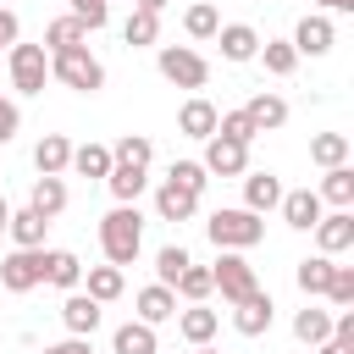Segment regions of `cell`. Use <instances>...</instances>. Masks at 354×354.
Segmentation results:
<instances>
[{"label":"cell","mask_w":354,"mask_h":354,"mask_svg":"<svg viewBox=\"0 0 354 354\" xmlns=\"http://www.w3.org/2000/svg\"><path fill=\"white\" fill-rule=\"evenodd\" d=\"M100 249H105V266H133L138 249H144V216L138 205H116L100 216Z\"/></svg>","instance_id":"6da1fadb"},{"label":"cell","mask_w":354,"mask_h":354,"mask_svg":"<svg viewBox=\"0 0 354 354\" xmlns=\"http://www.w3.org/2000/svg\"><path fill=\"white\" fill-rule=\"evenodd\" d=\"M205 232H210V243L216 249H227V254H243V249H254L260 238H266V221L254 216V210H216L210 221H205Z\"/></svg>","instance_id":"7a4b0ae2"},{"label":"cell","mask_w":354,"mask_h":354,"mask_svg":"<svg viewBox=\"0 0 354 354\" xmlns=\"http://www.w3.org/2000/svg\"><path fill=\"white\" fill-rule=\"evenodd\" d=\"M50 77H61V83H66V88H77V94H94V88H105V66L88 55V44L50 50Z\"/></svg>","instance_id":"3957f363"},{"label":"cell","mask_w":354,"mask_h":354,"mask_svg":"<svg viewBox=\"0 0 354 354\" xmlns=\"http://www.w3.org/2000/svg\"><path fill=\"white\" fill-rule=\"evenodd\" d=\"M155 66H160V77L177 83V88H205V83H210V61H205L199 50H188V44H160Z\"/></svg>","instance_id":"277c9868"},{"label":"cell","mask_w":354,"mask_h":354,"mask_svg":"<svg viewBox=\"0 0 354 354\" xmlns=\"http://www.w3.org/2000/svg\"><path fill=\"white\" fill-rule=\"evenodd\" d=\"M6 72H11V88H17V94H44V77H50V50H44V44H11Z\"/></svg>","instance_id":"5b68a950"},{"label":"cell","mask_w":354,"mask_h":354,"mask_svg":"<svg viewBox=\"0 0 354 354\" xmlns=\"http://www.w3.org/2000/svg\"><path fill=\"white\" fill-rule=\"evenodd\" d=\"M44 282V249H11L0 260V288L6 293H33Z\"/></svg>","instance_id":"8992f818"},{"label":"cell","mask_w":354,"mask_h":354,"mask_svg":"<svg viewBox=\"0 0 354 354\" xmlns=\"http://www.w3.org/2000/svg\"><path fill=\"white\" fill-rule=\"evenodd\" d=\"M210 288H221V299L238 304V299H249L260 282H254V266H249L243 254H227V249H221V260L210 266Z\"/></svg>","instance_id":"52a82bcc"},{"label":"cell","mask_w":354,"mask_h":354,"mask_svg":"<svg viewBox=\"0 0 354 354\" xmlns=\"http://www.w3.org/2000/svg\"><path fill=\"white\" fill-rule=\"evenodd\" d=\"M210 177H243L249 171V144H232V138H221V133H210L205 138V160H199Z\"/></svg>","instance_id":"ba28073f"},{"label":"cell","mask_w":354,"mask_h":354,"mask_svg":"<svg viewBox=\"0 0 354 354\" xmlns=\"http://www.w3.org/2000/svg\"><path fill=\"white\" fill-rule=\"evenodd\" d=\"M271 321H277V304H271V293H266V288H254L249 299H238V304H232V326H238L243 337L271 332Z\"/></svg>","instance_id":"9c48e42d"},{"label":"cell","mask_w":354,"mask_h":354,"mask_svg":"<svg viewBox=\"0 0 354 354\" xmlns=\"http://www.w3.org/2000/svg\"><path fill=\"white\" fill-rule=\"evenodd\" d=\"M277 210H282V221H288V227H299V232H310V227L326 216L315 188H282V205H277Z\"/></svg>","instance_id":"30bf717a"},{"label":"cell","mask_w":354,"mask_h":354,"mask_svg":"<svg viewBox=\"0 0 354 354\" xmlns=\"http://www.w3.org/2000/svg\"><path fill=\"white\" fill-rule=\"evenodd\" d=\"M315 243H321V254L332 260V254H343V249H354V210H332V216H321L315 227Z\"/></svg>","instance_id":"8fae6325"},{"label":"cell","mask_w":354,"mask_h":354,"mask_svg":"<svg viewBox=\"0 0 354 354\" xmlns=\"http://www.w3.org/2000/svg\"><path fill=\"white\" fill-rule=\"evenodd\" d=\"M299 55H326L332 44H337V33H332V17H321V11H310L299 28H293V39H288Z\"/></svg>","instance_id":"7c38bea8"},{"label":"cell","mask_w":354,"mask_h":354,"mask_svg":"<svg viewBox=\"0 0 354 354\" xmlns=\"http://www.w3.org/2000/svg\"><path fill=\"white\" fill-rule=\"evenodd\" d=\"M277 205H282V177L277 171H243V210L266 216Z\"/></svg>","instance_id":"4fadbf2b"},{"label":"cell","mask_w":354,"mask_h":354,"mask_svg":"<svg viewBox=\"0 0 354 354\" xmlns=\"http://www.w3.org/2000/svg\"><path fill=\"white\" fill-rule=\"evenodd\" d=\"M100 315H105V304H94V299L83 293V288L61 299V321H66V332H72V337H94Z\"/></svg>","instance_id":"5bb4252c"},{"label":"cell","mask_w":354,"mask_h":354,"mask_svg":"<svg viewBox=\"0 0 354 354\" xmlns=\"http://www.w3.org/2000/svg\"><path fill=\"white\" fill-rule=\"evenodd\" d=\"M216 44H221V55L238 61V66L260 55V33H254L249 22H221V28H216Z\"/></svg>","instance_id":"9a60e30c"},{"label":"cell","mask_w":354,"mask_h":354,"mask_svg":"<svg viewBox=\"0 0 354 354\" xmlns=\"http://www.w3.org/2000/svg\"><path fill=\"white\" fill-rule=\"evenodd\" d=\"M44 282L61 288V293H77L83 288V260L72 249H44Z\"/></svg>","instance_id":"2e32d148"},{"label":"cell","mask_w":354,"mask_h":354,"mask_svg":"<svg viewBox=\"0 0 354 354\" xmlns=\"http://www.w3.org/2000/svg\"><path fill=\"white\" fill-rule=\"evenodd\" d=\"M133 310H138V321H144V326H160V321H177V293H171V288H160V282H149V288H138V299H133Z\"/></svg>","instance_id":"e0dca14e"},{"label":"cell","mask_w":354,"mask_h":354,"mask_svg":"<svg viewBox=\"0 0 354 354\" xmlns=\"http://www.w3.org/2000/svg\"><path fill=\"white\" fill-rule=\"evenodd\" d=\"M33 166H39V177H61L72 166V138L66 133H44L33 144Z\"/></svg>","instance_id":"ac0fdd59"},{"label":"cell","mask_w":354,"mask_h":354,"mask_svg":"<svg viewBox=\"0 0 354 354\" xmlns=\"http://www.w3.org/2000/svg\"><path fill=\"white\" fill-rule=\"evenodd\" d=\"M194 210H199V194H188V188H177V183H160L155 188V216L160 221H194Z\"/></svg>","instance_id":"d6986e66"},{"label":"cell","mask_w":354,"mask_h":354,"mask_svg":"<svg viewBox=\"0 0 354 354\" xmlns=\"http://www.w3.org/2000/svg\"><path fill=\"white\" fill-rule=\"evenodd\" d=\"M216 116H221V111H216L205 94H194V100L177 111V127H183V138H199V144H205V138L216 133Z\"/></svg>","instance_id":"ffe728a7"},{"label":"cell","mask_w":354,"mask_h":354,"mask_svg":"<svg viewBox=\"0 0 354 354\" xmlns=\"http://www.w3.org/2000/svg\"><path fill=\"white\" fill-rule=\"evenodd\" d=\"M216 326H221V315H216V310H205V304H188V310H177V332H183L194 348H205V343L216 337Z\"/></svg>","instance_id":"44dd1931"},{"label":"cell","mask_w":354,"mask_h":354,"mask_svg":"<svg viewBox=\"0 0 354 354\" xmlns=\"http://www.w3.org/2000/svg\"><path fill=\"white\" fill-rule=\"evenodd\" d=\"M243 116L254 122V133H277V127L288 122V100H282V94H254V100L243 105Z\"/></svg>","instance_id":"7402d4cb"},{"label":"cell","mask_w":354,"mask_h":354,"mask_svg":"<svg viewBox=\"0 0 354 354\" xmlns=\"http://www.w3.org/2000/svg\"><path fill=\"white\" fill-rule=\"evenodd\" d=\"M111 166H116V160H111V144H72V166H66V171H77V177H100V183H105Z\"/></svg>","instance_id":"603a6c76"},{"label":"cell","mask_w":354,"mask_h":354,"mask_svg":"<svg viewBox=\"0 0 354 354\" xmlns=\"http://www.w3.org/2000/svg\"><path fill=\"white\" fill-rule=\"evenodd\" d=\"M28 210H39L44 221H55L66 210V183L61 177H33V194H28Z\"/></svg>","instance_id":"cb8c5ba5"},{"label":"cell","mask_w":354,"mask_h":354,"mask_svg":"<svg viewBox=\"0 0 354 354\" xmlns=\"http://www.w3.org/2000/svg\"><path fill=\"white\" fill-rule=\"evenodd\" d=\"M44 227H50V221H44L39 210H28V205H22V210H11V227H6V238H11L17 249H44Z\"/></svg>","instance_id":"d4e9b609"},{"label":"cell","mask_w":354,"mask_h":354,"mask_svg":"<svg viewBox=\"0 0 354 354\" xmlns=\"http://www.w3.org/2000/svg\"><path fill=\"white\" fill-rule=\"evenodd\" d=\"M293 282H299V293H304V299H326L332 260H326V254H304V260H299V271H293Z\"/></svg>","instance_id":"484cf974"},{"label":"cell","mask_w":354,"mask_h":354,"mask_svg":"<svg viewBox=\"0 0 354 354\" xmlns=\"http://www.w3.org/2000/svg\"><path fill=\"white\" fill-rule=\"evenodd\" d=\"M122 266H88L83 271V293L94 299V304H111V299H122Z\"/></svg>","instance_id":"4316f807"},{"label":"cell","mask_w":354,"mask_h":354,"mask_svg":"<svg viewBox=\"0 0 354 354\" xmlns=\"http://www.w3.org/2000/svg\"><path fill=\"white\" fill-rule=\"evenodd\" d=\"M111 354H160V343H155V326H144V321H127V326H116V332H111Z\"/></svg>","instance_id":"83f0119b"},{"label":"cell","mask_w":354,"mask_h":354,"mask_svg":"<svg viewBox=\"0 0 354 354\" xmlns=\"http://www.w3.org/2000/svg\"><path fill=\"white\" fill-rule=\"evenodd\" d=\"M105 188L116 194V205H138V194L149 188V171H144V166H111Z\"/></svg>","instance_id":"f1b7e54d"},{"label":"cell","mask_w":354,"mask_h":354,"mask_svg":"<svg viewBox=\"0 0 354 354\" xmlns=\"http://www.w3.org/2000/svg\"><path fill=\"white\" fill-rule=\"evenodd\" d=\"M310 160H315L321 171L348 166V133H315V138H310Z\"/></svg>","instance_id":"f546056e"},{"label":"cell","mask_w":354,"mask_h":354,"mask_svg":"<svg viewBox=\"0 0 354 354\" xmlns=\"http://www.w3.org/2000/svg\"><path fill=\"white\" fill-rule=\"evenodd\" d=\"M321 205H337V210H348L354 205V166H332L326 177H321Z\"/></svg>","instance_id":"4dcf8cb0"},{"label":"cell","mask_w":354,"mask_h":354,"mask_svg":"<svg viewBox=\"0 0 354 354\" xmlns=\"http://www.w3.org/2000/svg\"><path fill=\"white\" fill-rule=\"evenodd\" d=\"M293 337H299V343H310V348H315V343H326V337H332V310L304 304V310L293 315Z\"/></svg>","instance_id":"1f68e13d"},{"label":"cell","mask_w":354,"mask_h":354,"mask_svg":"<svg viewBox=\"0 0 354 354\" xmlns=\"http://www.w3.org/2000/svg\"><path fill=\"white\" fill-rule=\"evenodd\" d=\"M111 160H116V166H144V171H149V160H155V144H149L144 133H122V138L111 144Z\"/></svg>","instance_id":"d6a6232c"},{"label":"cell","mask_w":354,"mask_h":354,"mask_svg":"<svg viewBox=\"0 0 354 354\" xmlns=\"http://www.w3.org/2000/svg\"><path fill=\"white\" fill-rule=\"evenodd\" d=\"M171 293H177V299H188V304H205V299L216 293V288H210V266H188V271L171 282Z\"/></svg>","instance_id":"836d02e7"},{"label":"cell","mask_w":354,"mask_h":354,"mask_svg":"<svg viewBox=\"0 0 354 354\" xmlns=\"http://www.w3.org/2000/svg\"><path fill=\"white\" fill-rule=\"evenodd\" d=\"M183 28H188V39H216L221 11H216L210 0H199V6H188V11H183Z\"/></svg>","instance_id":"e575fe53"},{"label":"cell","mask_w":354,"mask_h":354,"mask_svg":"<svg viewBox=\"0 0 354 354\" xmlns=\"http://www.w3.org/2000/svg\"><path fill=\"white\" fill-rule=\"evenodd\" d=\"M122 39H127L133 50H138V44H155V39H160V17H155V11H138V6H133V17L122 22Z\"/></svg>","instance_id":"d590c367"},{"label":"cell","mask_w":354,"mask_h":354,"mask_svg":"<svg viewBox=\"0 0 354 354\" xmlns=\"http://www.w3.org/2000/svg\"><path fill=\"white\" fill-rule=\"evenodd\" d=\"M260 61H266L271 77H288V72L299 66V50H293L288 39H266V44H260Z\"/></svg>","instance_id":"8d00e7d4"},{"label":"cell","mask_w":354,"mask_h":354,"mask_svg":"<svg viewBox=\"0 0 354 354\" xmlns=\"http://www.w3.org/2000/svg\"><path fill=\"white\" fill-rule=\"evenodd\" d=\"M188 266H194V260H188V249H183V243H166V249L155 254V282H160V288H171Z\"/></svg>","instance_id":"74e56055"},{"label":"cell","mask_w":354,"mask_h":354,"mask_svg":"<svg viewBox=\"0 0 354 354\" xmlns=\"http://www.w3.org/2000/svg\"><path fill=\"white\" fill-rule=\"evenodd\" d=\"M83 39H88V28H83L77 17H61V22L44 28V44H50V50H72V44H83Z\"/></svg>","instance_id":"f35d334b"},{"label":"cell","mask_w":354,"mask_h":354,"mask_svg":"<svg viewBox=\"0 0 354 354\" xmlns=\"http://www.w3.org/2000/svg\"><path fill=\"white\" fill-rule=\"evenodd\" d=\"M216 133H221V138H232V144H254V138H260V133H254V122H249L243 111H221V116H216Z\"/></svg>","instance_id":"ab89813d"},{"label":"cell","mask_w":354,"mask_h":354,"mask_svg":"<svg viewBox=\"0 0 354 354\" xmlns=\"http://www.w3.org/2000/svg\"><path fill=\"white\" fill-rule=\"evenodd\" d=\"M166 183H177V188H188V194H205V183H210V171H205L199 160H171V171H166Z\"/></svg>","instance_id":"60d3db41"},{"label":"cell","mask_w":354,"mask_h":354,"mask_svg":"<svg viewBox=\"0 0 354 354\" xmlns=\"http://www.w3.org/2000/svg\"><path fill=\"white\" fill-rule=\"evenodd\" d=\"M326 299L337 310H354V266H332V282H326Z\"/></svg>","instance_id":"b9f144b4"},{"label":"cell","mask_w":354,"mask_h":354,"mask_svg":"<svg viewBox=\"0 0 354 354\" xmlns=\"http://www.w3.org/2000/svg\"><path fill=\"white\" fill-rule=\"evenodd\" d=\"M72 17L94 33V28H105V22H111V0H72Z\"/></svg>","instance_id":"7bdbcfd3"},{"label":"cell","mask_w":354,"mask_h":354,"mask_svg":"<svg viewBox=\"0 0 354 354\" xmlns=\"http://www.w3.org/2000/svg\"><path fill=\"white\" fill-rule=\"evenodd\" d=\"M17 127H22V111H17V100H6V94H0V144H11V138H17Z\"/></svg>","instance_id":"ee69618b"},{"label":"cell","mask_w":354,"mask_h":354,"mask_svg":"<svg viewBox=\"0 0 354 354\" xmlns=\"http://www.w3.org/2000/svg\"><path fill=\"white\" fill-rule=\"evenodd\" d=\"M17 39H22V22L11 6H0V44H17Z\"/></svg>","instance_id":"f6af8a7d"},{"label":"cell","mask_w":354,"mask_h":354,"mask_svg":"<svg viewBox=\"0 0 354 354\" xmlns=\"http://www.w3.org/2000/svg\"><path fill=\"white\" fill-rule=\"evenodd\" d=\"M44 354H94V343H88V337H61V343H50Z\"/></svg>","instance_id":"bcb514c9"},{"label":"cell","mask_w":354,"mask_h":354,"mask_svg":"<svg viewBox=\"0 0 354 354\" xmlns=\"http://www.w3.org/2000/svg\"><path fill=\"white\" fill-rule=\"evenodd\" d=\"M315 6H321V17L326 11H354V0H315Z\"/></svg>","instance_id":"7dc6e473"},{"label":"cell","mask_w":354,"mask_h":354,"mask_svg":"<svg viewBox=\"0 0 354 354\" xmlns=\"http://www.w3.org/2000/svg\"><path fill=\"white\" fill-rule=\"evenodd\" d=\"M315 354H354V348H343V343H332V337H326V343H315Z\"/></svg>","instance_id":"c3c4849f"},{"label":"cell","mask_w":354,"mask_h":354,"mask_svg":"<svg viewBox=\"0 0 354 354\" xmlns=\"http://www.w3.org/2000/svg\"><path fill=\"white\" fill-rule=\"evenodd\" d=\"M6 227H11V205H6V194H0V238H6Z\"/></svg>","instance_id":"681fc988"},{"label":"cell","mask_w":354,"mask_h":354,"mask_svg":"<svg viewBox=\"0 0 354 354\" xmlns=\"http://www.w3.org/2000/svg\"><path fill=\"white\" fill-rule=\"evenodd\" d=\"M138 11H155V17H160V11H166V0H138Z\"/></svg>","instance_id":"f907efd6"},{"label":"cell","mask_w":354,"mask_h":354,"mask_svg":"<svg viewBox=\"0 0 354 354\" xmlns=\"http://www.w3.org/2000/svg\"><path fill=\"white\" fill-rule=\"evenodd\" d=\"M194 354H221V348H210V343H205V348H194Z\"/></svg>","instance_id":"816d5d0a"}]
</instances>
